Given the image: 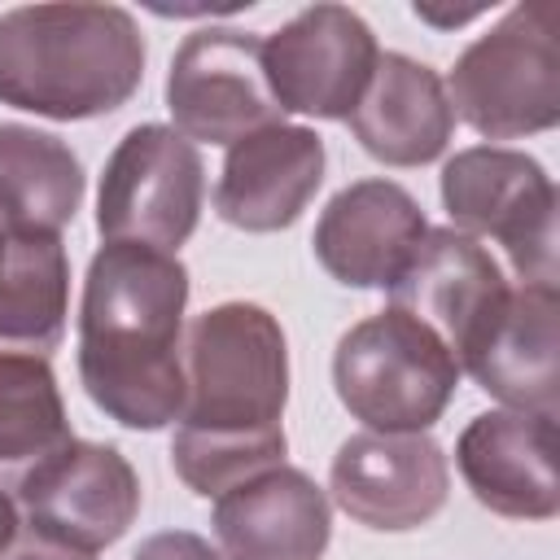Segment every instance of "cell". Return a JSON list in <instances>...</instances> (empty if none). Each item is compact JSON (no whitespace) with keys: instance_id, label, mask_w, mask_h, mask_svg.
Here are the masks:
<instances>
[{"instance_id":"obj_1","label":"cell","mask_w":560,"mask_h":560,"mask_svg":"<svg viewBox=\"0 0 560 560\" xmlns=\"http://www.w3.org/2000/svg\"><path fill=\"white\" fill-rule=\"evenodd\" d=\"M289 402V346L280 319L258 302H219L184 337V411L171 438L179 481L219 499L280 468Z\"/></svg>"},{"instance_id":"obj_2","label":"cell","mask_w":560,"mask_h":560,"mask_svg":"<svg viewBox=\"0 0 560 560\" xmlns=\"http://www.w3.org/2000/svg\"><path fill=\"white\" fill-rule=\"evenodd\" d=\"M188 267L149 245L105 241L83 280L79 381L122 429H166L184 411Z\"/></svg>"},{"instance_id":"obj_3","label":"cell","mask_w":560,"mask_h":560,"mask_svg":"<svg viewBox=\"0 0 560 560\" xmlns=\"http://www.w3.org/2000/svg\"><path fill=\"white\" fill-rule=\"evenodd\" d=\"M144 79V35L118 4H18L0 13V105L79 122L114 114Z\"/></svg>"},{"instance_id":"obj_4","label":"cell","mask_w":560,"mask_h":560,"mask_svg":"<svg viewBox=\"0 0 560 560\" xmlns=\"http://www.w3.org/2000/svg\"><path fill=\"white\" fill-rule=\"evenodd\" d=\"M451 109L486 140H521L560 122V13L556 0L512 4L477 35L446 79Z\"/></svg>"},{"instance_id":"obj_5","label":"cell","mask_w":560,"mask_h":560,"mask_svg":"<svg viewBox=\"0 0 560 560\" xmlns=\"http://www.w3.org/2000/svg\"><path fill=\"white\" fill-rule=\"evenodd\" d=\"M332 385L368 433H424L455 398L459 363L429 324L385 306L341 332Z\"/></svg>"},{"instance_id":"obj_6","label":"cell","mask_w":560,"mask_h":560,"mask_svg":"<svg viewBox=\"0 0 560 560\" xmlns=\"http://www.w3.org/2000/svg\"><path fill=\"white\" fill-rule=\"evenodd\" d=\"M442 206L455 232L499 241L521 284H556V184L538 158L508 144L459 149L442 166Z\"/></svg>"},{"instance_id":"obj_7","label":"cell","mask_w":560,"mask_h":560,"mask_svg":"<svg viewBox=\"0 0 560 560\" xmlns=\"http://www.w3.org/2000/svg\"><path fill=\"white\" fill-rule=\"evenodd\" d=\"M201 197V149L166 122H140L114 144L105 162L96 192V232L101 241L175 254L197 232Z\"/></svg>"},{"instance_id":"obj_8","label":"cell","mask_w":560,"mask_h":560,"mask_svg":"<svg viewBox=\"0 0 560 560\" xmlns=\"http://www.w3.org/2000/svg\"><path fill=\"white\" fill-rule=\"evenodd\" d=\"M166 109L192 144H236L284 122L262 70V39L236 26H201L184 35L166 74Z\"/></svg>"},{"instance_id":"obj_9","label":"cell","mask_w":560,"mask_h":560,"mask_svg":"<svg viewBox=\"0 0 560 560\" xmlns=\"http://www.w3.org/2000/svg\"><path fill=\"white\" fill-rule=\"evenodd\" d=\"M376 35L346 4H311L262 39V70L284 114L350 118L376 70Z\"/></svg>"},{"instance_id":"obj_10","label":"cell","mask_w":560,"mask_h":560,"mask_svg":"<svg viewBox=\"0 0 560 560\" xmlns=\"http://www.w3.org/2000/svg\"><path fill=\"white\" fill-rule=\"evenodd\" d=\"M328 490L350 521L402 534L446 508L451 468L429 433H354L332 455Z\"/></svg>"},{"instance_id":"obj_11","label":"cell","mask_w":560,"mask_h":560,"mask_svg":"<svg viewBox=\"0 0 560 560\" xmlns=\"http://www.w3.org/2000/svg\"><path fill=\"white\" fill-rule=\"evenodd\" d=\"M18 503L31 529L79 551H101L131 529L140 477L118 446L74 438L22 481Z\"/></svg>"},{"instance_id":"obj_12","label":"cell","mask_w":560,"mask_h":560,"mask_svg":"<svg viewBox=\"0 0 560 560\" xmlns=\"http://www.w3.org/2000/svg\"><path fill=\"white\" fill-rule=\"evenodd\" d=\"M508 289L503 267L486 245L455 228H429L407 267L394 276L389 306L429 324L459 363L508 302Z\"/></svg>"},{"instance_id":"obj_13","label":"cell","mask_w":560,"mask_h":560,"mask_svg":"<svg viewBox=\"0 0 560 560\" xmlns=\"http://www.w3.org/2000/svg\"><path fill=\"white\" fill-rule=\"evenodd\" d=\"M455 468L472 499L508 521H551L560 512L556 420L529 411H481L455 442Z\"/></svg>"},{"instance_id":"obj_14","label":"cell","mask_w":560,"mask_h":560,"mask_svg":"<svg viewBox=\"0 0 560 560\" xmlns=\"http://www.w3.org/2000/svg\"><path fill=\"white\" fill-rule=\"evenodd\" d=\"M424 232V210L402 184L354 179L324 206L311 245L332 280L350 289H389Z\"/></svg>"},{"instance_id":"obj_15","label":"cell","mask_w":560,"mask_h":560,"mask_svg":"<svg viewBox=\"0 0 560 560\" xmlns=\"http://www.w3.org/2000/svg\"><path fill=\"white\" fill-rule=\"evenodd\" d=\"M324 140L311 127H262L228 149L214 184V210L241 232L293 228L324 184Z\"/></svg>"},{"instance_id":"obj_16","label":"cell","mask_w":560,"mask_h":560,"mask_svg":"<svg viewBox=\"0 0 560 560\" xmlns=\"http://www.w3.org/2000/svg\"><path fill=\"white\" fill-rule=\"evenodd\" d=\"M560 298L556 284H516L508 302L477 337V346L459 359L490 398L508 411L551 416L560 407V337H556Z\"/></svg>"},{"instance_id":"obj_17","label":"cell","mask_w":560,"mask_h":560,"mask_svg":"<svg viewBox=\"0 0 560 560\" xmlns=\"http://www.w3.org/2000/svg\"><path fill=\"white\" fill-rule=\"evenodd\" d=\"M223 560H319L332 538L328 494L302 468H267L214 499Z\"/></svg>"},{"instance_id":"obj_18","label":"cell","mask_w":560,"mask_h":560,"mask_svg":"<svg viewBox=\"0 0 560 560\" xmlns=\"http://www.w3.org/2000/svg\"><path fill=\"white\" fill-rule=\"evenodd\" d=\"M346 122L368 158L385 166H424L446 153L455 109L433 66L407 52H381L372 83Z\"/></svg>"},{"instance_id":"obj_19","label":"cell","mask_w":560,"mask_h":560,"mask_svg":"<svg viewBox=\"0 0 560 560\" xmlns=\"http://www.w3.org/2000/svg\"><path fill=\"white\" fill-rule=\"evenodd\" d=\"M70 315V258L57 232L0 228V354L52 359Z\"/></svg>"},{"instance_id":"obj_20","label":"cell","mask_w":560,"mask_h":560,"mask_svg":"<svg viewBox=\"0 0 560 560\" xmlns=\"http://www.w3.org/2000/svg\"><path fill=\"white\" fill-rule=\"evenodd\" d=\"M83 201L74 149L39 127L0 122V219L4 228L61 232Z\"/></svg>"},{"instance_id":"obj_21","label":"cell","mask_w":560,"mask_h":560,"mask_svg":"<svg viewBox=\"0 0 560 560\" xmlns=\"http://www.w3.org/2000/svg\"><path fill=\"white\" fill-rule=\"evenodd\" d=\"M70 442V416L48 359L0 354V490L18 494L22 481Z\"/></svg>"},{"instance_id":"obj_22","label":"cell","mask_w":560,"mask_h":560,"mask_svg":"<svg viewBox=\"0 0 560 560\" xmlns=\"http://www.w3.org/2000/svg\"><path fill=\"white\" fill-rule=\"evenodd\" d=\"M131 560H223V556L192 529H162V534L144 538Z\"/></svg>"},{"instance_id":"obj_23","label":"cell","mask_w":560,"mask_h":560,"mask_svg":"<svg viewBox=\"0 0 560 560\" xmlns=\"http://www.w3.org/2000/svg\"><path fill=\"white\" fill-rule=\"evenodd\" d=\"M0 560H92V551H79V547H66L39 529H18L13 542L0 551Z\"/></svg>"},{"instance_id":"obj_24","label":"cell","mask_w":560,"mask_h":560,"mask_svg":"<svg viewBox=\"0 0 560 560\" xmlns=\"http://www.w3.org/2000/svg\"><path fill=\"white\" fill-rule=\"evenodd\" d=\"M18 529H22V521H18V503L0 490V551L13 542V534H18Z\"/></svg>"}]
</instances>
